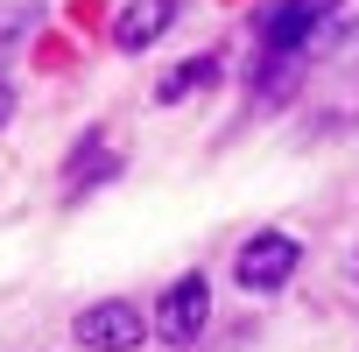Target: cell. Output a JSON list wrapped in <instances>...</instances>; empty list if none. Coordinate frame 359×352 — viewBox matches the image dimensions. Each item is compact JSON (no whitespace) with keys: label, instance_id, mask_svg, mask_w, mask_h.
<instances>
[{"label":"cell","instance_id":"obj_8","mask_svg":"<svg viewBox=\"0 0 359 352\" xmlns=\"http://www.w3.org/2000/svg\"><path fill=\"white\" fill-rule=\"evenodd\" d=\"M113 169H120V162H113V148L92 134V141L71 155V184H99V176H113Z\"/></svg>","mask_w":359,"mask_h":352},{"label":"cell","instance_id":"obj_1","mask_svg":"<svg viewBox=\"0 0 359 352\" xmlns=\"http://www.w3.org/2000/svg\"><path fill=\"white\" fill-rule=\"evenodd\" d=\"M345 0H275L261 15V50L268 57H310V43L331 29V15Z\"/></svg>","mask_w":359,"mask_h":352},{"label":"cell","instance_id":"obj_5","mask_svg":"<svg viewBox=\"0 0 359 352\" xmlns=\"http://www.w3.org/2000/svg\"><path fill=\"white\" fill-rule=\"evenodd\" d=\"M169 22H176V0H134V8H120L113 43H120V50H148V43H162Z\"/></svg>","mask_w":359,"mask_h":352},{"label":"cell","instance_id":"obj_2","mask_svg":"<svg viewBox=\"0 0 359 352\" xmlns=\"http://www.w3.org/2000/svg\"><path fill=\"white\" fill-rule=\"evenodd\" d=\"M205 324H212V282H205V275L169 282V296H162V310H155V338L184 352V345H198Z\"/></svg>","mask_w":359,"mask_h":352},{"label":"cell","instance_id":"obj_6","mask_svg":"<svg viewBox=\"0 0 359 352\" xmlns=\"http://www.w3.org/2000/svg\"><path fill=\"white\" fill-rule=\"evenodd\" d=\"M303 71H310V57H268V64H261V85H254V113H275V106L303 85Z\"/></svg>","mask_w":359,"mask_h":352},{"label":"cell","instance_id":"obj_10","mask_svg":"<svg viewBox=\"0 0 359 352\" xmlns=\"http://www.w3.org/2000/svg\"><path fill=\"white\" fill-rule=\"evenodd\" d=\"M345 275H352V282H359V254H352V268H345Z\"/></svg>","mask_w":359,"mask_h":352},{"label":"cell","instance_id":"obj_4","mask_svg":"<svg viewBox=\"0 0 359 352\" xmlns=\"http://www.w3.org/2000/svg\"><path fill=\"white\" fill-rule=\"evenodd\" d=\"M71 331H78L85 352H134V345L148 338V324H141L134 303H92V310H78Z\"/></svg>","mask_w":359,"mask_h":352},{"label":"cell","instance_id":"obj_9","mask_svg":"<svg viewBox=\"0 0 359 352\" xmlns=\"http://www.w3.org/2000/svg\"><path fill=\"white\" fill-rule=\"evenodd\" d=\"M15 120V85H0V127Z\"/></svg>","mask_w":359,"mask_h":352},{"label":"cell","instance_id":"obj_7","mask_svg":"<svg viewBox=\"0 0 359 352\" xmlns=\"http://www.w3.org/2000/svg\"><path fill=\"white\" fill-rule=\"evenodd\" d=\"M212 78H219V57H184V64H176V71H169V78L155 85V99H162V106H176V99H191V92H205Z\"/></svg>","mask_w":359,"mask_h":352},{"label":"cell","instance_id":"obj_3","mask_svg":"<svg viewBox=\"0 0 359 352\" xmlns=\"http://www.w3.org/2000/svg\"><path fill=\"white\" fill-rule=\"evenodd\" d=\"M296 261H303V247H296L289 233H254V240L240 247L233 275H240V289H247V296H275V289L296 275Z\"/></svg>","mask_w":359,"mask_h":352}]
</instances>
